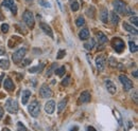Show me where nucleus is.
<instances>
[{"label":"nucleus","instance_id":"nucleus-1","mask_svg":"<svg viewBox=\"0 0 138 131\" xmlns=\"http://www.w3.org/2000/svg\"><path fill=\"white\" fill-rule=\"evenodd\" d=\"M113 7L117 13H120L122 15H134V12L130 8H127L125 2L122 0H114Z\"/></svg>","mask_w":138,"mask_h":131},{"label":"nucleus","instance_id":"nucleus-2","mask_svg":"<svg viewBox=\"0 0 138 131\" xmlns=\"http://www.w3.org/2000/svg\"><path fill=\"white\" fill-rule=\"evenodd\" d=\"M28 111L29 113L31 114L32 117H37L39 115V112H40V105L37 100H33V102L29 105L28 107Z\"/></svg>","mask_w":138,"mask_h":131},{"label":"nucleus","instance_id":"nucleus-3","mask_svg":"<svg viewBox=\"0 0 138 131\" xmlns=\"http://www.w3.org/2000/svg\"><path fill=\"white\" fill-rule=\"evenodd\" d=\"M22 19L24 23L30 28V29H33L34 28V24H35V19H34V16H33V13L30 12V11H25L22 15Z\"/></svg>","mask_w":138,"mask_h":131},{"label":"nucleus","instance_id":"nucleus-4","mask_svg":"<svg viewBox=\"0 0 138 131\" xmlns=\"http://www.w3.org/2000/svg\"><path fill=\"white\" fill-rule=\"evenodd\" d=\"M112 46H113L114 50L117 53H121L124 50L125 44H124V41L122 39H120L118 37H115L113 40H112Z\"/></svg>","mask_w":138,"mask_h":131},{"label":"nucleus","instance_id":"nucleus-5","mask_svg":"<svg viewBox=\"0 0 138 131\" xmlns=\"http://www.w3.org/2000/svg\"><path fill=\"white\" fill-rule=\"evenodd\" d=\"M6 109L10 113H17L18 111V104L16 99L9 98L6 102Z\"/></svg>","mask_w":138,"mask_h":131},{"label":"nucleus","instance_id":"nucleus-6","mask_svg":"<svg viewBox=\"0 0 138 131\" xmlns=\"http://www.w3.org/2000/svg\"><path fill=\"white\" fill-rule=\"evenodd\" d=\"M119 80L120 83L122 84V86H123V88L125 91H130L131 89H133V87H134V85H133V82L132 80H130V78L126 76V75H120L119 76Z\"/></svg>","mask_w":138,"mask_h":131},{"label":"nucleus","instance_id":"nucleus-7","mask_svg":"<svg viewBox=\"0 0 138 131\" xmlns=\"http://www.w3.org/2000/svg\"><path fill=\"white\" fill-rule=\"evenodd\" d=\"M25 52H27V50H25L24 48H21V49L17 50L16 52H14V54L12 55L13 61H14L15 63H19V62L23 59L24 55H25Z\"/></svg>","mask_w":138,"mask_h":131},{"label":"nucleus","instance_id":"nucleus-8","mask_svg":"<svg viewBox=\"0 0 138 131\" xmlns=\"http://www.w3.org/2000/svg\"><path fill=\"white\" fill-rule=\"evenodd\" d=\"M39 95L43 98H49V97L52 96V91H51V89L49 88L48 85L44 84L42 87H40V89H39Z\"/></svg>","mask_w":138,"mask_h":131},{"label":"nucleus","instance_id":"nucleus-9","mask_svg":"<svg viewBox=\"0 0 138 131\" xmlns=\"http://www.w3.org/2000/svg\"><path fill=\"white\" fill-rule=\"evenodd\" d=\"M105 64H106V61H105V57L103 55H99V56L96 57V67L99 70V72L104 71Z\"/></svg>","mask_w":138,"mask_h":131},{"label":"nucleus","instance_id":"nucleus-10","mask_svg":"<svg viewBox=\"0 0 138 131\" xmlns=\"http://www.w3.org/2000/svg\"><path fill=\"white\" fill-rule=\"evenodd\" d=\"M2 4H3L4 8H8L10 11L12 12L13 15L17 14V7H16V4H15L14 0H3Z\"/></svg>","mask_w":138,"mask_h":131},{"label":"nucleus","instance_id":"nucleus-11","mask_svg":"<svg viewBox=\"0 0 138 131\" xmlns=\"http://www.w3.org/2000/svg\"><path fill=\"white\" fill-rule=\"evenodd\" d=\"M22 42V38H20L18 36H12L11 38L9 39V42H8V46L9 48H15V47H17L19 46L20 43Z\"/></svg>","mask_w":138,"mask_h":131},{"label":"nucleus","instance_id":"nucleus-12","mask_svg":"<svg viewBox=\"0 0 138 131\" xmlns=\"http://www.w3.org/2000/svg\"><path fill=\"white\" fill-rule=\"evenodd\" d=\"M104 84H105V87H106V89H107V91H108L111 94H115L116 93V91H117V87H116V85L112 82L111 79H106L105 82H104Z\"/></svg>","mask_w":138,"mask_h":131},{"label":"nucleus","instance_id":"nucleus-13","mask_svg":"<svg viewBox=\"0 0 138 131\" xmlns=\"http://www.w3.org/2000/svg\"><path fill=\"white\" fill-rule=\"evenodd\" d=\"M55 110V102L54 100H48L45 105V111L48 114H53Z\"/></svg>","mask_w":138,"mask_h":131},{"label":"nucleus","instance_id":"nucleus-14","mask_svg":"<svg viewBox=\"0 0 138 131\" xmlns=\"http://www.w3.org/2000/svg\"><path fill=\"white\" fill-rule=\"evenodd\" d=\"M39 27H40V29H42L43 31H44V33H46L47 35H49L51 38H53V32H52V30H51L50 26H48V24L45 23V22H40V23H39Z\"/></svg>","mask_w":138,"mask_h":131},{"label":"nucleus","instance_id":"nucleus-15","mask_svg":"<svg viewBox=\"0 0 138 131\" xmlns=\"http://www.w3.org/2000/svg\"><path fill=\"white\" fill-rule=\"evenodd\" d=\"M3 86H4V89L8 90V91H13L15 89V86H14V83L12 82L11 78H6L4 79V83H3Z\"/></svg>","mask_w":138,"mask_h":131},{"label":"nucleus","instance_id":"nucleus-16","mask_svg":"<svg viewBox=\"0 0 138 131\" xmlns=\"http://www.w3.org/2000/svg\"><path fill=\"white\" fill-rule=\"evenodd\" d=\"M31 91L30 90H23L22 91V93H21V103L23 104V105H25L28 103V100H29V98L31 97Z\"/></svg>","mask_w":138,"mask_h":131},{"label":"nucleus","instance_id":"nucleus-17","mask_svg":"<svg viewBox=\"0 0 138 131\" xmlns=\"http://www.w3.org/2000/svg\"><path fill=\"white\" fill-rule=\"evenodd\" d=\"M90 98H91V96H90V93L88 91H83L80 95V102H82V103H88V102H90Z\"/></svg>","mask_w":138,"mask_h":131},{"label":"nucleus","instance_id":"nucleus-18","mask_svg":"<svg viewBox=\"0 0 138 131\" xmlns=\"http://www.w3.org/2000/svg\"><path fill=\"white\" fill-rule=\"evenodd\" d=\"M45 63L44 62H42V63H39V64H37V66H34V67H31L29 69V72L30 73H37V72H42L43 70H44V68H45Z\"/></svg>","mask_w":138,"mask_h":131},{"label":"nucleus","instance_id":"nucleus-19","mask_svg":"<svg viewBox=\"0 0 138 131\" xmlns=\"http://www.w3.org/2000/svg\"><path fill=\"white\" fill-rule=\"evenodd\" d=\"M100 19L102 20V22L106 23L107 20H108V11H107V9L103 8L101 10V13H100Z\"/></svg>","mask_w":138,"mask_h":131},{"label":"nucleus","instance_id":"nucleus-20","mask_svg":"<svg viewBox=\"0 0 138 131\" xmlns=\"http://www.w3.org/2000/svg\"><path fill=\"white\" fill-rule=\"evenodd\" d=\"M123 29L125 30L126 32L132 33V34H134V35H137V29H136L135 27L131 26V24H129V23L124 22V23H123Z\"/></svg>","mask_w":138,"mask_h":131},{"label":"nucleus","instance_id":"nucleus-21","mask_svg":"<svg viewBox=\"0 0 138 131\" xmlns=\"http://www.w3.org/2000/svg\"><path fill=\"white\" fill-rule=\"evenodd\" d=\"M79 37L81 40H86L89 38V31L88 29H82L79 33Z\"/></svg>","mask_w":138,"mask_h":131},{"label":"nucleus","instance_id":"nucleus-22","mask_svg":"<svg viewBox=\"0 0 138 131\" xmlns=\"http://www.w3.org/2000/svg\"><path fill=\"white\" fill-rule=\"evenodd\" d=\"M97 37H98V43L103 44L107 41V37L102 32H97Z\"/></svg>","mask_w":138,"mask_h":131},{"label":"nucleus","instance_id":"nucleus-23","mask_svg":"<svg viewBox=\"0 0 138 131\" xmlns=\"http://www.w3.org/2000/svg\"><path fill=\"white\" fill-rule=\"evenodd\" d=\"M111 21L113 24H118V22L120 21V17L115 12H112L111 13Z\"/></svg>","mask_w":138,"mask_h":131},{"label":"nucleus","instance_id":"nucleus-24","mask_svg":"<svg viewBox=\"0 0 138 131\" xmlns=\"http://www.w3.org/2000/svg\"><path fill=\"white\" fill-rule=\"evenodd\" d=\"M66 104H67V100H66V99L61 100V102L59 103V105H58V113L59 114H61V113L63 112V110L66 107Z\"/></svg>","mask_w":138,"mask_h":131},{"label":"nucleus","instance_id":"nucleus-25","mask_svg":"<svg viewBox=\"0 0 138 131\" xmlns=\"http://www.w3.org/2000/svg\"><path fill=\"white\" fill-rule=\"evenodd\" d=\"M95 39H93V38H90L87 42H85L84 43V48L86 49V50H93L94 49V47H95Z\"/></svg>","mask_w":138,"mask_h":131},{"label":"nucleus","instance_id":"nucleus-26","mask_svg":"<svg viewBox=\"0 0 138 131\" xmlns=\"http://www.w3.org/2000/svg\"><path fill=\"white\" fill-rule=\"evenodd\" d=\"M0 67H1L2 69H9L10 67V62H9V60L6 58V59H0Z\"/></svg>","mask_w":138,"mask_h":131},{"label":"nucleus","instance_id":"nucleus-27","mask_svg":"<svg viewBox=\"0 0 138 131\" xmlns=\"http://www.w3.org/2000/svg\"><path fill=\"white\" fill-rule=\"evenodd\" d=\"M65 72H66V69H65V67H60V68H58V69L54 71V73L57 74L58 76H60V77H62L63 75L65 74Z\"/></svg>","mask_w":138,"mask_h":131},{"label":"nucleus","instance_id":"nucleus-28","mask_svg":"<svg viewBox=\"0 0 138 131\" xmlns=\"http://www.w3.org/2000/svg\"><path fill=\"white\" fill-rule=\"evenodd\" d=\"M129 46H130V51H131L132 53H136V52H137L138 48H137V43H136V42L130 41V42H129Z\"/></svg>","mask_w":138,"mask_h":131},{"label":"nucleus","instance_id":"nucleus-29","mask_svg":"<svg viewBox=\"0 0 138 131\" xmlns=\"http://www.w3.org/2000/svg\"><path fill=\"white\" fill-rule=\"evenodd\" d=\"M75 24H76L78 27L84 26V24H85V19H84V17H83V16H79L78 18H76V20H75Z\"/></svg>","mask_w":138,"mask_h":131},{"label":"nucleus","instance_id":"nucleus-30","mask_svg":"<svg viewBox=\"0 0 138 131\" xmlns=\"http://www.w3.org/2000/svg\"><path fill=\"white\" fill-rule=\"evenodd\" d=\"M57 68V63H52L50 66V67L48 68V70H47V73H46V76H51V74L53 73V71H54V69Z\"/></svg>","mask_w":138,"mask_h":131},{"label":"nucleus","instance_id":"nucleus-31","mask_svg":"<svg viewBox=\"0 0 138 131\" xmlns=\"http://www.w3.org/2000/svg\"><path fill=\"white\" fill-rule=\"evenodd\" d=\"M114 114H115V116L117 117V119H118V124H119V126H122V117H121L120 113L117 111V110H114Z\"/></svg>","mask_w":138,"mask_h":131},{"label":"nucleus","instance_id":"nucleus-32","mask_svg":"<svg viewBox=\"0 0 138 131\" xmlns=\"http://www.w3.org/2000/svg\"><path fill=\"white\" fill-rule=\"evenodd\" d=\"M38 3L44 8H51V3L46 1V0H38Z\"/></svg>","mask_w":138,"mask_h":131},{"label":"nucleus","instance_id":"nucleus-33","mask_svg":"<svg viewBox=\"0 0 138 131\" xmlns=\"http://www.w3.org/2000/svg\"><path fill=\"white\" fill-rule=\"evenodd\" d=\"M130 21H131L132 24H134L135 27H137V24H138V18H137V16H136L135 14L130 18Z\"/></svg>","mask_w":138,"mask_h":131},{"label":"nucleus","instance_id":"nucleus-34","mask_svg":"<svg viewBox=\"0 0 138 131\" xmlns=\"http://www.w3.org/2000/svg\"><path fill=\"white\" fill-rule=\"evenodd\" d=\"M70 8H71V10H72L73 12H76L79 10V8H80V6H79V3L76 2V1H73L72 3H71V6H70Z\"/></svg>","mask_w":138,"mask_h":131},{"label":"nucleus","instance_id":"nucleus-35","mask_svg":"<svg viewBox=\"0 0 138 131\" xmlns=\"http://www.w3.org/2000/svg\"><path fill=\"white\" fill-rule=\"evenodd\" d=\"M65 55H66V51H65V50H60V51L58 52L57 58H58V59H62V58H64Z\"/></svg>","mask_w":138,"mask_h":131},{"label":"nucleus","instance_id":"nucleus-36","mask_svg":"<svg viewBox=\"0 0 138 131\" xmlns=\"http://www.w3.org/2000/svg\"><path fill=\"white\" fill-rule=\"evenodd\" d=\"M108 61H109V66H111V67H117V60L114 57H109Z\"/></svg>","mask_w":138,"mask_h":131},{"label":"nucleus","instance_id":"nucleus-37","mask_svg":"<svg viewBox=\"0 0 138 131\" xmlns=\"http://www.w3.org/2000/svg\"><path fill=\"white\" fill-rule=\"evenodd\" d=\"M9 29H10V27H9L8 23H2L1 24V30H2L3 33H8L9 32Z\"/></svg>","mask_w":138,"mask_h":131},{"label":"nucleus","instance_id":"nucleus-38","mask_svg":"<svg viewBox=\"0 0 138 131\" xmlns=\"http://www.w3.org/2000/svg\"><path fill=\"white\" fill-rule=\"evenodd\" d=\"M69 80H70V76H66V78H64L62 80V85L63 86H67L69 84Z\"/></svg>","mask_w":138,"mask_h":131},{"label":"nucleus","instance_id":"nucleus-39","mask_svg":"<svg viewBox=\"0 0 138 131\" xmlns=\"http://www.w3.org/2000/svg\"><path fill=\"white\" fill-rule=\"evenodd\" d=\"M17 126H18V129H19V130H21V129H23V130H27V128H25L24 126H23L21 123H20V122H18V123H17Z\"/></svg>","mask_w":138,"mask_h":131},{"label":"nucleus","instance_id":"nucleus-40","mask_svg":"<svg viewBox=\"0 0 138 131\" xmlns=\"http://www.w3.org/2000/svg\"><path fill=\"white\" fill-rule=\"evenodd\" d=\"M30 62H31V59H25V60H23L22 66H23V67H25V66H28Z\"/></svg>","mask_w":138,"mask_h":131},{"label":"nucleus","instance_id":"nucleus-41","mask_svg":"<svg viewBox=\"0 0 138 131\" xmlns=\"http://www.w3.org/2000/svg\"><path fill=\"white\" fill-rule=\"evenodd\" d=\"M3 114H4V111L2 108H0V120H1V118L3 117Z\"/></svg>","mask_w":138,"mask_h":131},{"label":"nucleus","instance_id":"nucleus-42","mask_svg":"<svg viewBox=\"0 0 138 131\" xmlns=\"http://www.w3.org/2000/svg\"><path fill=\"white\" fill-rule=\"evenodd\" d=\"M132 97L134 98V100H135V102L137 103V92H136V91H134V95L132 94Z\"/></svg>","mask_w":138,"mask_h":131},{"label":"nucleus","instance_id":"nucleus-43","mask_svg":"<svg viewBox=\"0 0 138 131\" xmlns=\"http://www.w3.org/2000/svg\"><path fill=\"white\" fill-rule=\"evenodd\" d=\"M4 53H6V51H4V50H3L1 47H0V55H3Z\"/></svg>","mask_w":138,"mask_h":131},{"label":"nucleus","instance_id":"nucleus-44","mask_svg":"<svg viewBox=\"0 0 138 131\" xmlns=\"http://www.w3.org/2000/svg\"><path fill=\"white\" fill-rule=\"evenodd\" d=\"M4 78V74H1V75H0V84H1V80Z\"/></svg>","mask_w":138,"mask_h":131},{"label":"nucleus","instance_id":"nucleus-45","mask_svg":"<svg viewBox=\"0 0 138 131\" xmlns=\"http://www.w3.org/2000/svg\"><path fill=\"white\" fill-rule=\"evenodd\" d=\"M133 75H134V77H137V71H134V72H133Z\"/></svg>","mask_w":138,"mask_h":131},{"label":"nucleus","instance_id":"nucleus-46","mask_svg":"<svg viewBox=\"0 0 138 131\" xmlns=\"http://www.w3.org/2000/svg\"><path fill=\"white\" fill-rule=\"evenodd\" d=\"M87 129H88V130H96L94 127H90V126H89V127H87Z\"/></svg>","mask_w":138,"mask_h":131},{"label":"nucleus","instance_id":"nucleus-47","mask_svg":"<svg viewBox=\"0 0 138 131\" xmlns=\"http://www.w3.org/2000/svg\"><path fill=\"white\" fill-rule=\"evenodd\" d=\"M132 127V123L131 122H129V128H131Z\"/></svg>","mask_w":138,"mask_h":131},{"label":"nucleus","instance_id":"nucleus-48","mask_svg":"<svg viewBox=\"0 0 138 131\" xmlns=\"http://www.w3.org/2000/svg\"><path fill=\"white\" fill-rule=\"evenodd\" d=\"M1 18H2V17H1V16H0V20H1Z\"/></svg>","mask_w":138,"mask_h":131},{"label":"nucleus","instance_id":"nucleus-49","mask_svg":"<svg viewBox=\"0 0 138 131\" xmlns=\"http://www.w3.org/2000/svg\"><path fill=\"white\" fill-rule=\"evenodd\" d=\"M28 1H32V0H28Z\"/></svg>","mask_w":138,"mask_h":131}]
</instances>
